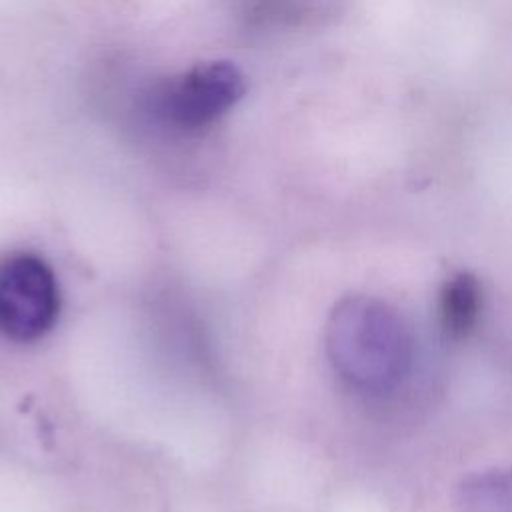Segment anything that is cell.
Wrapping results in <instances>:
<instances>
[{
    "mask_svg": "<svg viewBox=\"0 0 512 512\" xmlns=\"http://www.w3.org/2000/svg\"><path fill=\"white\" fill-rule=\"evenodd\" d=\"M326 352L342 380L362 392L396 386L412 364V334L398 312L372 296H346L330 312Z\"/></svg>",
    "mask_w": 512,
    "mask_h": 512,
    "instance_id": "1",
    "label": "cell"
},
{
    "mask_svg": "<svg viewBox=\"0 0 512 512\" xmlns=\"http://www.w3.org/2000/svg\"><path fill=\"white\" fill-rule=\"evenodd\" d=\"M244 94V76L230 62H204L156 84L148 110L164 124L194 132L210 126Z\"/></svg>",
    "mask_w": 512,
    "mask_h": 512,
    "instance_id": "2",
    "label": "cell"
},
{
    "mask_svg": "<svg viewBox=\"0 0 512 512\" xmlns=\"http://www.w3.org/2000/svg\"><path fill=\"white\" fill-rule=\"evenodd\" d=\"M60 308L52 268L30 252L0 260V332L14 342H34L56 322Z\"/></svg>",
    "mask_w": 512,
    "mask_h": 512,
    "instance_id": "3",
    "label": "cell"
},
{
    "mask_svg": "<svg viewBox=\"0 0 512 512\" xmlns=\"http://www.w3.org/2000/svg\"><path fill=\"white\" fill-rule=\"evenodd\" d=\"M458 512H512V466L466 476L456 490Z\"/></svg>",
    "mask_w": 512,
    "mask_h": 512,
    "instance_id": "4",
    "label": "cell"
},
{
    "mask_svg": "<svg viewBox=\"0 0 512 512\" xmlns=\"http://www.w3.org/2000/svg\"><path fill=\"white\" fill-rule=\"evenodd\" d=\"M482 292L478 280L468 272H458L446 280L440 292V322L450 338L466 336L480 314Z\"/></svg>",
    "mask_w": 512,
    "mask_h": 512,
    "instance_id": "5",
    "label": "cell"
}]
</instances>
